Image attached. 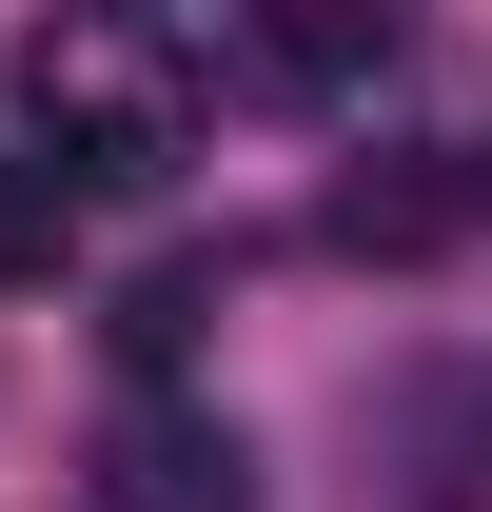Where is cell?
Wrapping results in <instances>:
<instances>
[{"mask_svg":"<svg viewBox=\"0 0 492 512\" xmlns=\"http://www.w3.org/2000/svg\"><path fill=\"white\" fill-rule=\"evenodd\" d=\"M99 512H256V453L217 434V414H158V394H138L119 434H99Z\"/></svg>","mask_w":492,"mask_h":512,"instance_id":"obj_1","label":"cell"},{"mask_svg":"<svg viewBox=\"0 0 492 512\" xmlns=\"http://www.w3.org/2000/svg\"><path fill=\"white\" fill-rule=\"evenodd\" d=\"M473 197H492L473 158H355L315 237H335V256H433V237H453V217H473Z\"/></svg>","mask_w":492,"mask_h":512,"instance_id":"obj_2","label":"cell"},{"mask_svg":"<svg viewBox=\"0 0 492 512\" xmlns=\"http://www.w3.org/2000/svg\"><path fill=\"white\" fill-rule=\"evenodd\" d=\"M60 237H79V197L40 158H0V276H60Z\"/></svg>","mask_w":492,"mask_h":512,"instance_id":"obj_3","label":"cell"},{"mask_svg":"<svg viewBox=\"0 0 492 512\" xmlns=\"http://www.w3.org/2000/svg\"><path fill=\"white\" fill-rule=\"evenodd\" d=\"M178 335H197V276H178V256H158V276H138V296H119V355H138V375H158Z\"/></svg>","mask_w":492,"mask_h":512,"instance_id":"obj_4","label":"cell"}]
</instances>
